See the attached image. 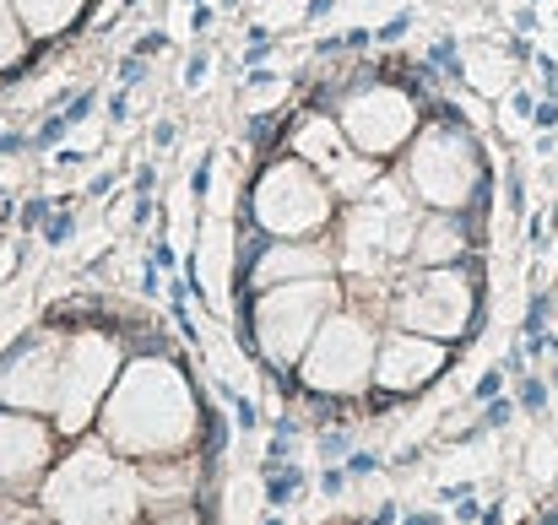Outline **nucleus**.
<instances>
[{
    "mask_svg": "<svg viewBox=\"0 0 558 525\" xmlns=\"http://www.w3.org/2000/svg\"><path fill=\"white\" fill-rule=\"evenodd\" d=\"M104 439L125 455H180L195 439V395L163 357H142L120 374L104 406Z\"/></svg>",
    "mask_w": 558,
    "mask_h": 525,
    "instance_id": "f257e3e1",
    "label": "nucleus"
},
{
    "mask_svg": "<svg viewBox=\"0 0 558 525\" xmlns=\"http://www.w3.org/2000/svg\"><path fill=\"white\" fill-rule=\"evenodd\" d=\"M142 477L120 466L104 444H82L44 483V510L54 525H136Z\"/></svg>",
    "mask_w": 558,
    "mask_h": 525,
    "instance_id": "f03ea898",
    "label": "nucleus"
},
{
    "mask_svg": "<svg viewBox=\"0 0 558 525\" xmlns=\"http://www.w3.org/2000/svg\"><path fill=\"white\" fill-rule=\"evenodd\" d=\"M417 222L423 217L407 206V190L390 184V179H374L353 200V217H348V266L364 271V277L390 271L401 255H412Z\"/></svg>",
    "mask_w": 558,
    "mask_h": 525,
    "instance_id": "7ed1b4c3",
    "label": "nucleus"
},
{
    "mask_svg": "<svg viewBox=\"0 0 558 525\" xmlns=\"http://www.w3.org/2000/svg\"><path fill=\"white\" fill-rule=\"evenodd\" d=\"M331 277H304V282H277L266 288V298L255 304V337H260V352L271 363H304V352L315 342V331L326 326L331 315Z\"/></svg>",
    "mask_w": 558,
    "mask_h": 525,
    "instance_id": "20e7f679",
    "label": "nucleus"
},
{
    "mask_svg": "<svg viewBox=\"0 0 558 525\" xmlns=\"http://www.w3.org/2000/svg\"><path fill=\"white\" fill-rule=\"evenodd\" d=\"M255 222L277 239H304L320 233L331 222V184L320 169L299 163H277L255 184Z\"/></svg>",
    "mask_w": 558,
    "mask_h": 525,
    "instance_id": "39448f33",
    "label": "nucleus"
},
{
    "mask_svg": "<svg viewBox=\"0 0 558 525\" xmlns=\"http://www.w3.org/2000/svg\"><path fill=\"white\" fill-rule=\"evenodd\" d=\"M472 282L450 266H423L417 277L401 282L396 293V320L417 337H434V342H450L472 326Z\"/></svg>",
    "mask_w": 558,
    "mask_h": 525,
    "instance_id": "423d86ee",
    "label": "nucleus"
},
{
    "mask_svg": "<svg viewBox=\"0 0 558 525\" xmlns=\"http://www.w3.org/2000/svg\"><path fill=\"white\" fill-rule=\"evenodd\" d=\"M374 331L359 315H331L315 342L304 352V384L310 390H326V395H348V390H364L374 379Z\"/></svg>",
    "mask_w": 558,
    "mask_h": 525,
    "instance_id": "0eeeda50",
    "label": "nucleus"
},
{
    "mask_svg": "<svg viewBox=\"0 0 558 525\" xmlns=\"http://www.w3.org/2000/svg\"><path fill=\"white\" fill-rule=\"evenodd\" d=\"M412 190L434 206V211H456L477 195V147L461 131H423V142L412 147Z\"/></svg>",
    "mask_w": 558,
    "mask_h": 525,
    "instance_id": "6e6552de",
    "label": "nucleus"
},
{
    "mask_svg": "<svg viewBox=\"0 0 558 525\" xmlns=\"http://www.w3.org/2000/svg\"><path fill=\"white\" fill-rule=\"evenodd\" d=\"M120 374V347L109 337H76L60 357V390H54V423L65 434H82L98 412V401L109 395Z\"/></svg>",
    "mask_w": 558,
    "mask_h": 525,
    "instance_id": "1a4fd4ad",
    "label": "nucleus"
},
{
    "mask_svg": "<svg viewBox=\"0 0 558 525\" xmlns=\"http://www.w3.org/2000/svg\"><path fill=\"white\" fill-rule=\"evenodd\" d=\"M342 131H348V142L353 147H364V152H396L412 131H417V109H412V98L407 93H396V87H364V93H353L348 103H342V120H337Z\"/></svg>",
    "mask_w": 558,
    "mask_h": 525,
    "instance_id": "9d476101",
    "label": "nucleus"
},
{
    "mask_svg": "<svg viewBox=\"0 0 558 525\" xmlns=\"http://www.w3.org/2000/svg\"><path fill=\"white\" fill-rule=\"evenodd\" d=\"M60 342H33L22 347L5 368H0V401L5 406H22V412H49L54 406V390H60Z\"/></svg>",
    "mask_w": 558,
    "mask_h": 525,
    "instance_id": "9b49d317",
    "label": "nucleus"
},
{
    "mask_svg": "<svg viewBox=\"0 0 558 525\" xmlns=\"http://www.w3.org/2000/svg\"><path fill=\"white\" fill-rule=\"evenodd\" d=\"M299 158L310 163V169H320V174L331 179L342 195H364L374 184V169L364 158H353V142H348V131L342 125H331V120H310L304 131H299Z\"/></svg>",
    "mask_w": 558,
    "mask_h": 525,
    "instance_id": "f8f14e48",
    "label": "nucleus"
},
{
    "mask_svg": "<svg viewBox=\"0 0 558 525\" xmlns=\"http://www.w3.org/2000/svg\"><path fill=\"white\" fill-rule=\"evenodd\" d=\"M439 363H445V342H434V337H417V331L412 337H385V347L374 357V379L385 390H417L439 374Z\"/></svg>",
    "mask_w": 558,
    "mask_h": 525,
    "instance_id": "ddd939ff",
    "label": "nucleus"
},
{
    "mask_svg": "<svg viewBox=\"0 0 558 525\" xmlns=\"http://www.w3.org/2000/svg\"><path fill=\"white\" fill-rule=\"evenodd\" d=\"M49 461V428L33 417H0V483H33Z\"/></svg>",
    "mask_w": 558,
    "mask_h": 525,
    "instance_id": "4468645a",
    "label": "nucleus"
},
{
    "mask_svg": "<svg viewBox=\"0 0 558 525\" xmlns=\"http://www.w3.org/2000/svg\"><path fill=\"white\" fill-rule=\"evenodd\" d=\"M304 277H331V255L315 249V244H282V249H266L260 266H255V282H260V288L304 282Z\"/></svg>",
    "mask_w": 558,
    "mask_h": 525,
    "instance_id": "2eb2a0df",
    "label": "nucleus"
},
{
    "mask_svg": "<svg viewBox=\"0 0 558 525\" xmlns=\"http://www.w3.org/2000/svg\"><path fill=\"white\" fill-rule=\"evenodd\" d=\"M461 249H466V233H461V222L450 211H434V217L417 222V239H412L417 266H450Z\"/></svg>",
    "mask_w": 558,
    "mask_h": 525,
    "instance_id": "dca6fc26",
    "label": "nucleus"
},
{
    "mask_svg": "<svg viewBox=\"0 0 558 525\" xmlns=\"http://www.w3.org/2000/svg\"><path fill=\"white\" fill-rule=\"evenodd\" d=\"M11 11L27 22V33H60L76 11H82V0H11Z\"/></svg>",
    "mask_w": 558,
    "mask_h": 525,
    "instance_id": "f3484780",
    "label": "nucleus"
},
{
    "mask_svg": "<svg viewBox=\"0 0 558 525\" xmlns=\"http://www.w3.org/2000/svg\"><path fill=\"white\" fill-rule=\"evenodd\" d=\"M16 54H22V27H16L11 0H0V65H11Z\"/></svg>",
    "mask_w": 558,
    "mask_h": 525,
    "instance_id": "a211bd4d",
    "label": "nucleus"
},
{
    "mask_svg": "<svg viewBox=\"0 0 558 525\" xmlns=\"http://www.w3.org/2000/svg\"><path fill=\"white\" fill-rule=\"evenodd\" d=\"M0 525H49V515H33V510H0Z\"/></svg>",
    "mask_w": 558,
    "mask_h": 525,
    "instance_id": "6ab92c4d",
    "label": "nucleus"
},
{
    "mask_svg": "<svg viewBox=\"0 0 558 525\" xmlns=\"http://www.w3.org/2000/svg\"><path fill=\"white\" fill-rule=\"evenodd\" d=\"M147 488H158V493H174V488H190V472H163L158 483H147Z\"/></svg>",
    "mask_w": 558,
    "mask_h": 525,
    "instance_id": "aec40b11",
    "label": "nucleus"
},
{
    "mask_svg": "<svg viewBox=\"0 0 558 525\" xmlns=\"http://www.w3.org/2000/svg\"><path fill=\"white\" fill-rule=\"evenodd\" d=\"M169 525H195V521H169Z\"/></svg>",
    "mask_w": 558,
    "mask_h": 525,
    "instance_id": "412c9836",
    "label": "nucleus"
}]
</instances>
